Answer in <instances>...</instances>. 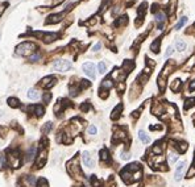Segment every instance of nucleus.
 <instances>
[{
	"label": "nucleus",
	"mask_w": 195,
	"mask_h": 187,
	"mask_svg": "<svg viewBox=\"0 0 195 187\" xmlns=\"http://www.w3.org/2000/svg\"><path fill=\"white\" fill-rule=\"evenodd\" d=\"M34 49H36V46L32 44V42H23L21 45L17 46L16 53H17V54H20V55L27 57V55H32V54H33Z\"/></svg>",
	"instance_id": "f257e3e1"
},
{
	"label": "nucleus",
	"mask_w": 195,
	"mask_h": 187,
	"mask_svg": "<svg viewBox=\"0 0 195 187\" xmlns=\"http://www.w3.org/2000/svg\"><path fill=\"white\" fill-rule=\"evenodd\" d=\"M53 69L58 71H69L71 69V62H69L67 59H57L53 63Z\"/></svg>",
	"instance_id": "f03ea898"
},
{
	"label": "nucleus",
	"mask_w": 195,
	"mask_h": 187,
	"mask_svg": "<svg viewBox=\"0 0 195 187\" xmlns=\"http://www.w3.org/2000/svg\"><path fill=\"white\" fill-rule=\"evenodd\" d=\"M82 69H83V71H85V74L88 75V77L91 78V79H94V78L96 77V74H95V65H94L92 62H86V63H83Z\"/></svg>",
	"instance_id": "7ed1b4c3"
},
{
	"label": "nucleus",
	"mask_w": 195,
	"mask_h": 187,
	"mask_svg": "<svg viewBox=\"0 0 195 187\" xmlns=\"http://www.w3.org/2000/svg\"><path fill=\"white\" fill-rule=\"evenodd\" d=\"M46 158H48V153H46V150H42V152L38 153V158H37V161H36L37 167L44 166V163L46 162Z\"/></svg>",
	"instance_id": "20e7f679"
},
{
	"label": "nucleus",
	"mask_w": 195,
	"mask_h": 187,
	"mask_svg": "<svg viewBox=\"0 0 195 187\" xmlns=\"http://www.w3.org/2000/svg\"><path fill=\"white\" fill-rule=\"evenodd\" d=\"M82 160H83V163H85L87 167H92L94 166V160L91 158L88 152H85L82 154Z\"/></svg>",
	"instance_id": "39448f33"
},
{
	"label": "nucleus",
	"mask_w": 195,
	"mask_h": 187,
	"mask_svg": "<svg viewBox=\"0 0 195 187\" xmlns=\"http://www.w3.org/2000/svg\"><path fill=\"white\" fill-rule=\"evenodd\" d=\"M183 167H185V162H179L178 166H177V170H175V177L174 179L177 182H179L181 179H182V171H183Z\"/></svg>",
	"instance_id": "423d86ee"
},
{
	"label": "nucleus",
	"mask_w": 195,
	"mask_h": 187,
	"mask_svg": "<svg viewBox=\"0 0 195 187\" xmlns=\"http://www.w3.org/2000/svg\"><path fill=\"white\" fill-rule=\"evenodd\" d=\"M156 20L158 23V29L162 30V29H164V24H165V13L157 12L156 13Z\"/></svg>",
	"instance_id": "0eeeda50"
},
{
	"label": "nucleus",
	"mask_w": 195,
	"mask_h": 187,
	"mask_svg": "<svg viewBox=\"0 0 195 187\" xmlns=\"http://www.w3.org/2000/svg\"><path fill=\"white\" fill-rule=\"evenodd\" d=\"M54 81H56V78L52 77V75H49V77L42 79V86L46 87V88H49V87H52V86L54 84Z\"/></svg>",
	"instance_id": "6e6552de"
},
{
	"label": "nucleus",
	"mask_w": 195,
	"mask_h": 187,
	"mask_svg": "<svg viewBox=\"0 0 195 187\" xmlns=\"http://www.w3.org/2000/svg\"><path fill=\"white\" fill-rule=\"evenodd\" d=\"M112 86H113V81H112V78H107V79H104V81L102 82V87H100V88H106V91H107V90H110L111 87H112Z\"/></svg>",
	"instance_id": "1a4fd4ad"
},
{
	"label": "nucleus",
	"mask_w": 195,
	"mask_h": 187,
	"mask_svg": "<svg viewBox=\"0 0 195 187\" xmlns=\"http://www.w3.org/2000/svg\"><path fill=\"white\" fill-rule=\"evenodd\" d=\"M194 66H195V57H191V58L187 61V63L183 65V70L190 71V70L194 69Z\"/></svg>",
	"instance_id": "9d476101"
},
{
	"label": "nucleus",
	"mask_w": 195,
	"mask_h": 187,
	"mask_svg": "<svg viewBox=\"0 0 195 187\" xmlns=\"http://www.w3.org/2000/svg\"><path fill=\"white\" fill-rule=\"evenodd\" d=\"M175 7H177V0H169L168 4V13L169 15H173L175 12Z\"/></svg>",
	"instance_id": "9b49d317"
},
{
	"label": "nucleus",
	"mask_w": 195,
	"mask_h": 187,
	"mask_svg": "<svg viewBox=\"0 0 195 187\" xmlns=\"http://www.w3.org/2000/svg\"><path fill=\"white\" fill-rule=\"evenodd\" d=\"M186 42L183 41V40H177L175 41V48H177V50L178 52H183V50L186 49Z\"/></svg>",
	"instance_id": "f8f14e48"
},
{
	"label": "nucleus",
	"mask_w": 195,
	"mask_h": 187,
	"mask_svg": "<svg viewBox=\"0 0 195 187\" xmlns=\"http://www.w3.org/2000/svg\"><path fill=\"white\" fill-rule=\"evenodd\" d=\"M139 138L141 140V141H142L144 144H149V142H150L149 136H148V135H146V133L144 132V131H140V132H139Z\"/></svg>",
	"instance_id": "ddd939ff"
},
{
	"label": "nucleus",
	"mask_w": 195,
	"mask_h": 187,
	"mask_svg": "<svg viewBox=\"0 0 195 187\" xmlns=\"http://www.w3.org/2000/svg\"><path fill=\"white\" fill-rule=\"evenodd\" d=\"M160 44H161V38H157L156 41H154L153 44L150 45L152 52H154V53H158V52H160Z\"/></svg>",
	"instance_id": "4468645a"
},
{
	"label": "nucleus",
	"mask_w": 195,
	"mask_h": 187,
	"mask_svg": "<svg viewBox=\"0 0 195 187\" xmlns=\"http://www.w3.org/2000/svg\"><path fill=\"white\" fill-rule=\"evenodd\" d=\"M181 84H182V82H181V79H174L173 81V83H171V86H170V88L173 90V91H178V90L181 88Z\"/></svg>",
	"instance_id": "2eb2a0df"
},
{
	"label": "nucleus",
	"mask_w": 195,
	"mask_h": 187,
	"mask_svg": "<svg viewBox=\"0 0 195 187\" xmlns=\"http://www.w3.org/2000/svg\"><path fill=\"white\" fill-rule=\"evenodd\" d=\"M28 98L32 100H37L40 98V94H38V91H36V90H29V91H28Z\"/></svg>",
	"instance_id": "dca6fc26"
},
{
	"label": "nucleus",
	"mask_w": 195,
	"mask_h": 187,
	"mask_svg": "<svg viewBox=\"0 0 195 187\" xmlns=\"http://www.w3.org/2000/svg\"><path fill=\"white\" fill-rule=\"evenodd\" d=\"M152 111H153L156 115H160L161 112H164V107H162L161 104H158V103H154V106L152 107Z\"/></svg>",
	"instance_id": "f3484780"
},
{
	"label": "nucleus",
	"mask_w": 195,
	"mask_h": 187,
	"mask_svg": "<svg viewBox=\"0 0 195 187\" xmlns=\"http://www.w3.org/2000/svg\"><path fill=\"white\" fill-rule=\"evenodd\" d=\"M34 156H36V146H32V148L29 149V152H28V154H27V161L28 162H30V161L34 158Z\"/></svg>",
	"instance_id": "a211bd4d"
},
{
	"label": "nucleus",
	"mask_w": 195,
	"mask_h": 187,
	"mask_svg": "<svg viewBox=\"0 0 195 187\" xmlns=\"http://www.w3.org/2000/svg\"><path fill=\"white\" fill-rule=\"evenodd\" d=\"M121 109H123V106H121V104H119L116 108L113 109V113L111 115V119H113V120H115V119H117L119 115H120V111H121Z\"/></svg>",
	"instance_id": "6ab92c4d"
},
{
	"label": "nucleus",
	"mask_w": 195,
	"mask_h": 187,
	"mask_svg": "<svg viewBox=\"0 0 195 187\" xmlns=\"http://www.w3.org/2000/svg\"><path fill=\"white\" fill-rule=\"evenodd\" d=\"M128 23V16H121L116 23H115V27H120V25H125Z\"/></svg>",
	"instance_id": "aec40b11"
},
{
	"label": "nucleus",
	"mask_w": 195,
	"mask_h": 187,
	"mask_svg": "<svg viewBox=\"0 0 195 187\" xmlns=\"http://www.w3.org/2000/svg\"><path fill=\"white\" fill-rule=\"evenodd\" d=\"M186 23H187V17H186V16H183L182 19L179 20V23L175 25V30H181V29H182V27H183V25H185Z\"/></svg>",
	"instance_id": "412c9836"
},
{
	"label": "nucleus",
	"mask_w": 195,
	"mask_h": 187,
	"mask_svg": "<svg viewBox=\"0 0 195 187\" xmlns=\"http://www.w3.org/2000/svg\"><path fill=\"white\" fill-rule=\"evenodd\" d=\"M33 111L36 112V115H37V116H42V115H44V112H45V109H44V107H42V106H34L33 107Z\"/></svg>",
	"instance_id": "4be33fe9"
},
{
	"label": "nucleus",
	"mask_w": 195,
	"mask_h": 187,
	"mask_svg": "<svg viewBox=\"0 0 195 187\" xmlns=\"http://www.w3.org/2000/svg\"><path fill=\"white\" fill-rule=\"evenodd\" d=\"M100 160H102V161H108V160H110V154H108V150H106V149L100 150Z\"/></svg>",
	"instance_id": "5701e85b"
},
{
	"label": "nucleus",
	"mask_w": 195,
	"mask_h": 187,
	"mask_svg": "<svg viewBox=\"0 0 195 187\" xmlns=\"http://www.w3.org/2000/svg\"><path fill=\"white\" fill-rule=\"evenodd\" d=\"M8 104L11 107H13V108H17V107H19V100H17L16 98H9L8 99Z\"/></svg>",
	"instance_id": "b1692460"
},
{
	"label": "nucleus",
	"mask_w": 195,
	"mask_h": 187,
	"mask_svg": "<svg viewBox=\"0 0 195 187\" xmlns=\"http://www.w3.org/2000/svg\"><path fill=\"white\" fill-rule=\"evenodd\" d=\"M195 104V99L194 98H190V99H187L186 100V104H185V109L187 111V109H190L191 107H193Z\"/></svg>",
	"instance_id": "393cba45"
},
{
	"label": "nucleus",
	"mask_w": 195,
	"mask_h": 187,
	"mask_svg": "<svg viewBox=\"0 0 195 187\" xmlns=\"http://www.w3.org/2000/svg\"><path fill=\"white\" fill-rule=\"evenodd\" d=\"M98 69H99V73H100V74H106V71H107V65L104 63V62H100L99 65H98Z\"/></svg>",
	"instance_id": "a878e982"
},
{
	"label": "nucleus",
	"mask_w": 195,
	"mask_h": 187,
	"mask_svg": "<svg viewBox=\"0 0 195 187\" xmlns=\"http://www.w3.org/2000/svg\"><path fill=\"white\" fill-rule=\"evenodd\" d=\"M177 160H178V154L177 153H170L169 154V162H170L171 165L174 162H177Z\"/></svg>",
	"instance_id": "bb28decb"
},
{
	"label": "nucleus",
	"mask_w": 195,
	"mask_h": 187,
	"mask_svg": "<svg viewBox=\"0 0 195 187\" xmlns=\"http://www.w3.org/2000/svg\"><path fill=\"white\" fill-rule=\"evenodd\" d=\"M124 69H125V71H131L133 69V62L132 61H125L124 62Z\"/></svg>",
	"instance_id": "cd10ccee"
},
{
	"label": "nucleus",
	"mask_w": 195,
	"mask_h": 187,
	"mask_svg": "<svg viewBox=\"0 0 195 187\" xmlns=\"http://www.w3.org/2000/svg\"><path fill=\"white\" fill-rule=\"evenodd\" d=\"M52 128H53V124L52 123H46L44 127H42V132H44V133H49V131Z\"/></svg>",
	"instance_id": "c85d7f7f"
},
{
	"label": "nucleus",
	"mask_w": 195,
	"mask_h": 187,
	"mask_svg": "<svg viewBox=\"0 0 195 187\" xmlns=\"http://www.w3.org/2000/svg\"><path fill=\"white\" fill-rule=\"evenodd\" d=\"M87 132H88V135H96V133H98V128L95 127V125H90Z\"/></svg>",
	"instance_id": "c756f323"
},
{
	"label": "nucleus",
	"mask_w": 195,
	"mask_h": 187,
	"mask_svg": "<svg viewBox=\"0 0 195 187\" xmlns=\"http://www.w3.org/2000/svg\"><path fill=\"white\" fill-rule=\"evenodd\" d=\"M27 181L29 182V185H32V186L36 185V177H34V175H28V177H27Z\"/></svg>",
	"instance_id": "7c9ffc66"
},
{
	"label": "nucleus",
	"mask_w": 195,
	"mask_h": 187,
	"mask_svg": "<svg viewBox=\"0 0 195 187\" xmlns=\"http://www.w3.org/2000/svg\"><path fill=\"white\" fill-rule=\"evenodd\" d=\"M0 163H2V166H5V165H7V158H5L4 153L0 154Z\"/></svg>",
	"instance_id": "2f4dec72"
},
{
	"label": "nucleus",
	"mask_w": 195,
	"mask_h": 187,
	"mask_svg": "<svg viewBox=\"0 0 195 187\" xmlns=\"http://www.w3.org/2000/svg\"><path fill=\"white\" fill-rule=\"evenodd\" d=\"M37 187H49L48 186V182H46V179H40Z\"/></svg>",
	"instance_id": "473e14b6"
},
{
	"label": "nucleus",
	"mask_w": 195,
	"mask_h": 187,
	"mask_svg": "<svg viewBox=\"0 0 195 187\" xmlns=\"http://www.w3.org/2000/svg\"><path fill=\"white\" fill-rule=\"evenodd\" d=\"M120 157H121V160H129V158H131V154H129L128 152H123L120 154Z\"/></svg>",
	"instance_id": "72a5a7b5"
},
{
	"label": "nucleus",
	"mask_w": 195,
	"mask_h": 187,
	"mask_svg": "<svg viewBox=\"0 0 195 187\" xmlns=\"http://www.w3.org/2000/svg\"><path fill=\"white\" fill-rule=\"evenodd\" d=\"M50 98H52V95H50V94H45V95H42V100H44L45 103H49Z\"/></svg>",
	"instance_id": "f704fd0d"
},
{
	"label": "nucleus",
	"mask_w": 195,
	"mask_h": 187,
	"mask_svg": "<svg viewBox=\"0 0 195 187\" xmlns=\"http://www.w3.org/2000/svg\"><path fill=\"white\" fill-rule=\"evenodd\" d=\"M40 58H41V55H40L38 53H36V54H32V55H30V61H33V62H36V61H38Z\"/></svg>",
	"instance_id": "c9c22d12"
},
{
	"label": "nucleus",
	"mask_w": 195,
	"mask_h": 187,
	"mask_svg": "<svg viewBox=\"0 0 195 187\" xmlns=\"http://www.w3.org/2000/svg\"><path fill=\"white\" fill-rule=\"evenodd\" d=\"M173 52H174V49H173L171 46H169V48H168V50H166V53H165V55H166V57L171 55V54H173Z\"/></svg>",
	"instance_id": "e433bc0d"
},
{
	"label": "nucleus",
	"mask_w": 195,
	"mask_h": 187,
	"mask_svg": "<svg viewBox=\"0 0 195 187\" xmlns=\"http://www.w3.org/2000/svg\"><path fill=\"white\" fill-rule=\"evenodd\" d=\"M189 91H195V79H194V81H191V82H190Z\"/></svg>",
	"instance_id": "4c0bfd02"
},
{
	"label": "nucleus",
	"mask_w": 195,
	"mask_h": 187,
	"mask_svg": "<svg viewBox=\"0 0 195 187\" xmlns=\"http://www.w3.org/2000/svg\"><path fill=\"white\" fill-rule=\"evenodd\" d=\"M100 48H102V44H100V42H98V44L95 45V46H94V52H99V50H100Z\"/></svg>",
	"instance_id": "58836bf2"
},
{
	"label": "nucleus",
	"mask_w": 195,
	"mask_h": 187,
	"mask_svg": "<svg viewBox=\"0 0 195 187\" xmlns=\"http://www.w3.org/2000/svg\"><path fill=\"white\" fill-rule=\"evenodd\" d=\"M88 108H90V106H88L87 103H86V104H82V111H87Z\"/></svg>",
	"instance_id": "ea45409f"
}]
</instances>
